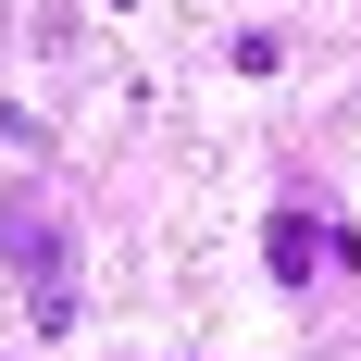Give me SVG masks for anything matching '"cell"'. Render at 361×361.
<instances>
[{
	"label": "cell",
	"mask_w": 361,
	"mask_h": 361,
	"mask_svg": "<svg viewBox=\"0 0 361 361\" xmlns=\"http://www.w3.org/2000/svg\"><path fill=\"white\" fill-rule=\"evenodd\" d=\"M0 250H13V274H25L37 336H63V324H75V237H63V212H50L37 187H13V200H0Z\"/></svg>",
	"instance_id": "obj_1"
},
{
	"label": "cell",
	"mask_w": 361,
	"mask_h": 361,
	"mask_svg": "<svg viewBox=\"0 0 361 361\" xmlns=\"http://www.w3.org/2000/svg\"><path fill=\"white\" fill-rule=\"evenodd\" d=\"M262 250H274V274H287V287H312V274H324V262H336V224H312V212H299V200H287V212H274V237H262Z\"/></svg>",
	"instance_id": "obj_2"
}]
</instances>
